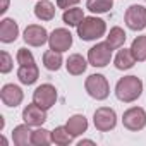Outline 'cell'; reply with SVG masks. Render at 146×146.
<instances>
[{
  "instance_id": "6da1fadb",
  "label": "cell",
  "mask_w": 146,
  "mask_h": 146,
  "mask_svg": "<svg viewBox=\"0 0 146 146\" xmlns=\"http://www.w3.org/2000/svg\"><path fill=\"white\" fill-rule=\"evenodd\" d=\"M143 93V81L137 76H124L115 84V96L124 103L136 102Z\"/></svg>"
},
{
  "instance_id": "7a4b0ae2",
  "label": "cell",
  "mask_w": 146,
  "mask_h": 146,
  "mask_svg": "<svg viewBox=\"0 0 146 146\" xmlns=\"http://www.w3.org/2000/svg\"><path fill=\"white\" fill-rule=\"evenodd\" d=\"M107 31V23L100 17H95V16H90V17H84L79 26H78V36L83 40V41H93V40H98L105 35Z\"/></svg>"
},
{
  "instance_id": "3957f363",
  "label": "cell",
  "mask_w": 146,
  "mask_h": 146,
  "mask_svg": "<svg viewBox=\"0 0 146 146\" xmlns=\"http://www.w3.org/2000/svg\"><path fill=\"white\" fill-rule=\"evenodd\" d=\"M84 88L88 95L95 100H107L110 95V86L108 81L103 74H91L84 81Z\"/></svg>"
},
{
  "instance_id": "277c9868",
  "label": "cell",
  "mask_w": 146,
  "mask_h": 146,
  "mask_svg": "<svg viewBox=\"0 0 146 146\" xmlns=\"http://www.w3.org/2000/svg\"><path fill=\"white\" fill-rule=\"evenodd\" d=\"M93 124L100 132H108L112 129H115L117 125V113L113 108L110 107H100L96 108L95 115H93Z\"/></svg>"
},
{
  "instance_id": "5b68a950",
  "label": "cell",
  "mask_w": 146,
  "mask_h": 146,
  "mask_svg": "<svg viewBox=\"0 0 146 146\" xmlns=\"http://www.w3.org/2000/svg\"><path fill=\"white\" fill-rule=\"evenodd\" d=\"M110 60H112V46L107 41L96 43L88 52V62L93 67H105L110 64Z\"/></svg>"
},
{
  "instance_id": "8992f818",
  "label": "cell",
  "mask_w": 146,
  "mask_h": 146,
  "mask_svg": "<svg viewBox=\"0 0 146 146\" xmlns=\"http://www.w3.org/2000/svg\"><path fill=\"white\" fill-rule=\"evenodd\" d=\"M122 124H124L125 129L134 131V132L144 129L146 127V112H144V108H141V107L127 108L122 115Z\"/></svg>"
},
{
  "instance_id": "52a82bcc",
  "label": "cell",
  "mask_w": 146,
  "mask_h": 146,
  "mask_svg": "<svg viewBox=\"0 0 146 146\" xmlns=\"http://www.w3.org/2000/svg\"><path fill=\"white\" fill-rule=\"evenodd\" d=\"M125 26L132 31H143L146 28V7L143 5H131L124 16Z\"/></svg>"
},
{
  "instance_id": "ba28073f",
  "label": "cell",
  "mask_w": 146,
  "mask_h": 146,
  "mask_svg": "<svg viewBox=\"0 0 146 146\" xmlns=\"http://www.w3.org/2000/svg\"><path fill=\"white\" fill-rule=\"evenodd\" d=\"M33 102L36 105H40L41 108H45V110L52 108L55 105V102H57V90H55V86H52L48 83L38 86L35 90V93H33Z\"/></svg>"
},
{
  "instance_id": "9c48e42d",
  "label": "cell",
  "mask_w": 146,
  "mask_h": 146,
  "mask_svg": "<svg viewBox=\"0 0 146 146\" xmlns=\"http://www.w3.org/2000/svg\"><path fill=\"white\" fill-rule=\"evenodd\" d=\"M48 45L52 50H57V52H67L70 46H72V35L69 29L65 28H57L50 33V38H48Z\"/></svg>"
},
{
  "instance_id": "30bf717a",
  "label": "cell",
  "mask_w": 146,
  "mask_h": 146,
  "mask_svg": "<svg viewBox=\"0 0 146 146\" xmlns=\"http://www.w3.org/2000/svg\"><path fill=\"white\" fill-rule=\"evenodd\" d=\"M23 38H24V41L29 46H43L48 41L50 35L46 33V29L43 26H40V24H29L24 29V36Z\"/></svg>"
},
{
  "instance_id": "8fae6325",
  "label": "cell",
  "mask_w": 146,
  "mask_h": 146,
  "mask_svg": "<svg viewBox=\"0 0 146 146\" xmlns=\"http://www.w3.org/2000/svg\"><path fill=\"white\" fill-rule=\"evenodd\" d=\"M23 120H24L28 125L40 127L41 124L46 122V110L41 108L40 105H36V103L33 102L31 105H28V107L23 110Z\"/></svg>"
},
{
  "instance_id": "7c38bea8",
  "label": "cell",
  "mask_w": 146,
  "mask_h": 146,
  "mask_svg": "<svg viewBox=\"0 0 146 146\" xmlns=\"http://www.w3.org/2000/svg\"><path fill=\"white\" fill-rule=\"evenodd\" d=\"M0 100H2L4 105L16 108L17 105L23 103L24 93H23V90H21L19 86H16V84H5V86L2 88V91H0Z\"/></svg>"
},
{
  "instance_id": "4fadbf2b",
  "label": "cell",
  "mask_w": 146,
  "mask_h": 146,
  "mask_svg": "<svg viewBox=\"0 0 146 146\" xmlns=\"http://www.w3.org/2000/svg\"><path fill=\"white\" fill-rule=\"evenodd\" d=\"M19 36V24L14 19H2L0 21V41L2 43H14Z\"/></svg>"
},
{
  "instance_id": "5bb4252c",
  "label": "cell",
  "mask_w": 146,
  "mask_h": 146,
  "mask_svg": "<svg viewBox=\"0 0 146 146\" xmlns=\"http://www.w3.org/2000/svg\"><path fill=\"white\" fill-rule=\"evenodd\" d=\"M17 78L23 84H35L40 78V69L36 64H31V65H19L17 69Z\"/></svg>"
},
{
  "instance_id": "9a60e30c",
  "label": "cell",
  "mask_w": 146,
  "mask_h": 146,
  "mask_svg": "<svg viewBox=\"0 0 146 146\" xmlns=\"http://www.w3.org/2000/svg\"><path fill=\"white\" fill-rule=\"evenodd\" d=\"M65 67H67L69 74H72V76H81L83 72L86 70V67H88V62L84 60L83 55L72 53V55H69V58L65 62Z\"/></svg>"
},
{
  "instance_id": "2e32d148",
  "label": "cell",
  "mask_w": 146,
  "mask_h": 146,
  "mask_svg": "<svg viewBox=\"0 0 146 146\" xmlns=\"http://www.w3.org/2000/svg\"><path fill=\"white\" fill-rule=\"evenodd\" d=\"M65 127L69 129V132L74 136V137H78V136H81L83 132H86V131H88V120H86V117H84V115L76 113V115H72V117H69V119H67Z\"/></svg>"
},
{
  "instance_id": "e0dca14e",
  "label": "cell",
  "mask_w": 146,
  "mask_h": 146,
  "mask_svg": "<svg viewBox=\"0 0 146 146\" xmlns=\"http://www.w3.org/2000/svg\"><path fill=\"white\" fill-rule=\"evenodd\" d=\"M113 64H115V67H117L119 70H127V69L134 67V64H136V58H134V55H132L131 48L119 50V52H117V55H115V60H113Z\"/></svg>"
},
{
  "instance_id": "ac0fdd59",
  "label": "cell",
  "mask_w": 146,
  "mask_h": 146,
  "mask_svg": "<svg viewBox=\"0 0 146 146\" xmlns=\"http://www.w3.org/2000/svg\"><path fill=\"white\" fill-rule=\"evenodd\" d=\"M29 127L31 125H28L26 122L21 124V125H17V127H14V131H12V141H14L16 146H26L28 143H31L33 131Z\"/></svg>"
},
{
  "instance_id": "d6986e66",
  "label": "cell",
  "mask_w": 146,
  "mask_h": 146,
  "mask_svg": "<svg viewBox=\"0 0 146 146\" xmlns=\"http://www.w3.org/2000/svg\"><path fill=\"white\" fill-rule=\"evenodd\" d=\"M35 16L40 21H52L55 17V5L48 0H40L35 5Z\"/></svg>"
},
{
  "instance_id": "ffe728a7",
  "label": "cell",
  "mask_w": 146,
  "mask_h": 146,
  "mask_svg": "<svg viewBox=\"0 0 146 146\" xmlns=\"http://www.w3.org/2000/svg\"><path fill=\"white\" fill-rule=\"evenodd\" d=\"M62 62H64L62 52H57V50H52L50 48V50H46L43 53V65L48 70H58L62 67Z\"/></svg>"
},
{
  "instance_id": "44dd1931",
  "label": "cell",
  "mask_w": 146,
  "mask_h": 146,
  "mask_svg": "<svg viewBox=\"0 0 146 146\" xmlns=\"http://www.w3.org/2000/svg\"><path fill=\"white\" fill-rule=\"evenodd\" d=\"M72 136L70 132H69V129L65 127V125H58V127H55L53 131H52V143H55V144H58V146H67V144H70L72 143Z\"/></svg>"
},
{
  "instance_id": "7402d4cb",
  "label": "cell",
  "mask_w": 146,
  "mask_h": 146,
  "mask_svg": "<svg viewBox=\"0 0 146 146\" xmlns=\"http://www.w3.org/2000/svg\"><path fill=\"white\" fill-rule=\"evenodd\" d=\"M131 52H132V55H134V58L137 62H144L146 60V35H141V36L132 40Z\"/></svg>"
},
{
  "instance_id": "603a6c76",
  "label": "cell",
  "mask_w": 146,
  "mask_h": 146,
  "mask_svg": "<svg viewBox=\"0 0 146 146\" xmlns=\"http://www.w3.org/2000/svg\"><path fill=\"white\" fill-rule=\"evenodd\" d=\"M84 19V12L83 9H78V7H70L67 11H64L62 14V21L67 24V26H79V23Z\"/></svg>"
},
{
  "instance_id": "cb8c5ba5",
  "label": "cell",
  "mask_w": 146,
  "mask_h": 146,
  "mask_svg": "<svg viewBox=\"0 0 146 146\" xmlns=\"http://www.w3.org/2000/svg\"><path fill=\"white\" fill-rule=\"evenodd\" d=\"M125 31L122 29V28H119V26H115V28H112L110 29V33H108V36H107V43L112 46V50H115V48H120L124 43H125Z\"/></svg>"
},
{
  "instance_id": "d4e9b609",
  "label": "cell",
  "mask_w": 146,
  "mask_h": 146,
  "mask_svg": "<svg viewBox=\"0 0 146 146\" xmlns=\"http://www.w3.org/2000/svg\"><path fill=\"white\" fill-rule=\"evenodd\" d=\"M113 7V0H88L86 9L93 14H105Z\"/></svg>"
},
{
  "instance_id": "484cf974",
  "label": "cell",
  "mask_w": 146,
  "mask_h": 146,
  "mask_svg": "<svg viewBox=\"0 0 146 146\" xmlns=\"http://www.w3.org/2000/svg\"><path fill=\"white\" fill-rule=\"evenodd\" d=\"M50 143H52V132L50 131H46L43 127L33 131V134H31V144H35V146H46Z\"/></svg>"
},
{
  "instance_id": "4316f807",
  "label": "cell",
  "mask_w": 146,
  "mask_h": 146,
  "mask_svg": "<svg viewBox=\"0 0 146 146\" xmlns=\"http://www.w3.org/2000/svg\"><path fill=\"white\" fill-rule=\"evenodd\" d=\"M16 60H17L19 65H31V64H35V57H33V53H31L28 48H24V46L17 50Z\"/></svg>"
},
{
  "instance_id": "83f0119b",
  "label": "cell",
  "mask_w": 146,
  "mask_h": 146,
  "mask_svg": "<svg viewBox=\"0 0 146 146\" xmlns=\"http://www.w3.org/2000/svg\"><path fill=\"white\" fill-rule=\"evenodd\" d=\"M14 67V60L12 57L4 50V52H0V72L2 74H7V72H11Z\"/></svg>"
},
{
  "instance_id": "f1b7e54d",
  "label": "cell",
  "mask_w": 146,
  "mask_h": 146,
  "mask_svg": "<svg viewBox=\"0 0 146 146\" xmlns=\"http://www.w3.org/2000/svg\"><path fill=\"white\" fill-rule=\"evenodd\" d=\"M79 2H81V0H57V7H58V9L67 11V9H70V7L78 5Z\"/></svg>"
},
{
  "instance_id": "f546056e",
  "label": "cell",
  "mask_w": 146,
  "mask_h": 146,
  "mask_svg": "<svg viewBox=\"0 0 146 146\" xmlns=\"http://www.w3.org/2000/svg\"><path fill=\"white\" fill-rule=\"evenodd\" d=\"M9 7V0H2V9H0V14H4Z\"/></svg>"
},
{
  "instance_id": "4dcf8cb0",
  "label": "cell",
  "mask_w": 146,
  "mask_h": 146,
  "mask_svg": "<svg viewBox=\"0 0 146 146\" xmlns=\"http://www.w3.org/2000/svg\"><path fill=\"white\" fill-rule=\"evenodd\" d=\"M83 144H95V143H93L91 139H83V141L79 143V146H83Z\"/></svg>"
},
{
  "instance_id": "1f68e13d",
  "label": "cell",
  "mask_w": 146,
  "mask_h": 146,
  "mask_svg": "<svg viewBox=\"0 0 146 146\" xmlns=\"http://www.w3.org/2000/svg\"><path fill=\"white\" fill-rule=\"evenodd\" d=\"M144 2H146V0H144Z\"/></svg>"
}]
</instances>
